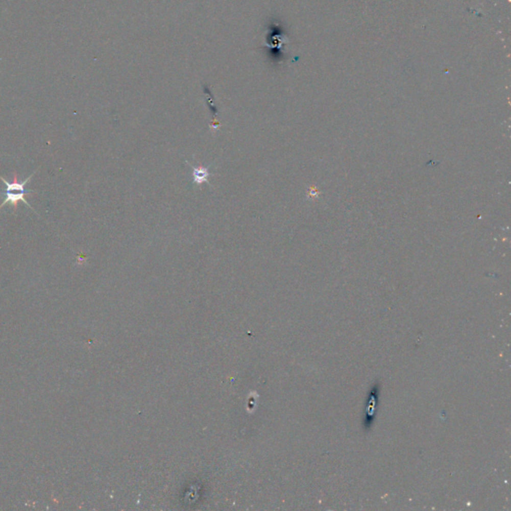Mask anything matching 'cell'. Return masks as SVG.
Returning <instances> with one entry per match:
<instances>
[{"label":"cell","mask_w":511,"mask_h":511,"mask_svg":"<svg viewBox=\"0 0 511 511\" xmlns=\"http://www.w3.org/2000/svg\"><path fill=\"white\" fill-rule=\"evenodd\" d=\"M192 168H193V179H194L195 185L200 186L202 184L209 181L208 179L211 176V174L209 173L208 168L203 167V166H199V167L192 166Z\"/></svg>","instance_id":"2"},{"label":"cell","mask_w":511,"mask_h":511,"mask_svg":"<svg viewBox=\"0 0 511 511\" xmlns=\"http://www.w3.org/2000/svg\"><path fill=\"white\" fill-rule=\"evenodd\" d=\"M35 173H36V171L33 172L31 175H29L22 182H19L17 180V174L13 175V182H8L7 180H5L3 177L0 176V180L5 185L4 190L0 191V195H3V197H4V200L2 202V204H0V209L5 205L10 204L16 210L19 202H23L26 206L33 209L30 206V204H28V202L25 199V196L28 194L34 193V191H32V190L26 189V185L28 184L29 180L33 177V175H35Z\"/></svg>","instance_id":"1"}]
</instances>
